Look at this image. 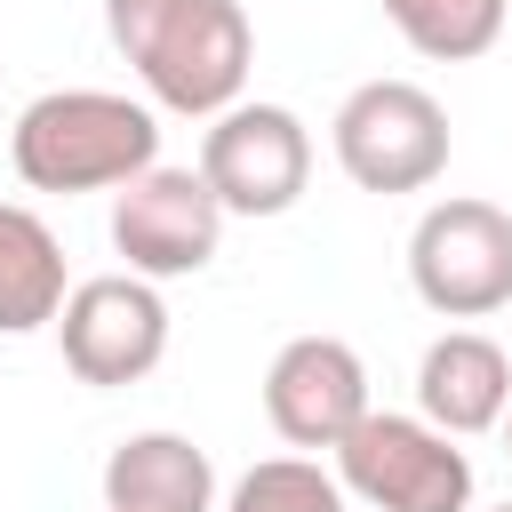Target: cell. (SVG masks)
<instances>
[{
  "instance_id": "6da1fadb",
  "label": "cell",
  "mask_w": 512,
  "mask_h": 512,
  "mask_svg": "<svg viewBox=\"0 0 512 512\" xmlns=\"http://www.w3.org/2000/svg\"><path fill=\"white\" fill-rule=\"evenodd\" d=\"M104 40L144 96L184 120L232 112L256 64V24L240 0H104Z\"/></svg>"
},
{
  "instance_id": "7a4b0ae2",
  "label": "cell",
  "mask_w": 512,
  "mask_h": 512,
  "mask_svg": "<svg viewBox=\"0 0 512 512\" xmlns=\"http://www.w3.org/2000/svg\"><path fill=\"white\" fill-rule=\"evenodd\" d=\"M160 160V120L112 88H48L8 128V168L32 192H120Z\"/></svg>"
},
{
  "instance_id": "3957f363",
  "label": "cell",
  "mask_w": 512,
  "mask_h": 512,
  "mask_svg": "<svg viewBox=\"0 0 512 512\" xmlns=\"http://www.w3.org/2000/svg\"><path fill=\"white\" fill-rule=\"evenodd\" d=\"M336 488L368 512H472V456L424 416L368 408L336 448Z\"/></svg>"
},
{
  "instance_id": "277c9868",
  "label": "cell",
  "mask_w": 512,
  "mask_h": 512,
  "mask_svg": "<svg viewBox=\"0 0 512 512\" xmlns=\"http://www.w3.org/2000/svg\"><path fill=\"white\" fill-rule=\"evenodd\" d=\"M328 152L360 192H424L448 176V112L416 80H360L328 120Z\"/></svg>"
},
{
  "instance_id": "5b68a950",
  "label": "cell",
  "mask_w": 512,
  "mask_h": 512,
  "mask_svg": "<svg viewBox=\"0 0 512 512\" xmlns=\"http://www.w3.org/2000/svg\"><path fill=\"white\" fill-rule=\"evenodd\" d=\"M408 288L440 320H488L512 304V208L448 192L408 232Z\"/></svg>"
},
{
  "instance_id": "8992f818",
  "label": "cell",
  "mask_w": 512,
  "mask_h": 512,
  "mask_svg": "<svg viewBox=\"0 0 512 512\" xmlns=\"http://www.w3.org/2000/svg\"><path fill=\"white\" fill-rule=\"evenodd\" d=\"M200 184L224 216H288L312 184V128L288 104H232L200 136Z\"/></svg>"
},
{
  "instance_id": "52a82bcc",
  "label": "cell",
  "mask_w": 512,
  "mask_h": 512,
  "mask_svg": "<svg viewBox=\"0 0 512 512\" xmlns=\"http://www.w3.org/2000/svg\"><path fill=\"white\" fill-rule=\"evenodd\" d=\"M56 344H64V368L96 392H120V384H144L160 360H168V304L152 280L136 272H96V280H72L64 312H56Z\"/></svg>"
},
{
  "instance_id": "ba28073f",
  "label": "cell",
  "mask_w": 512,
  "mask_h": 512,
  "mask_svg": "<svg viewBox=\"0 0 512 512\" xmlns=\"http://www.w3.org/2000/svg\"><path fill=\"white\" fill-rule=\"evenodd\" d=\"M224 240V208L216 192L200 184V168H144L136 184L112 192V248L128 256L136 280H184V272H208Z\"/></svg>"
},
{
  "instance_id": "9c48e42d",
  "label": "cell",
  "mask_w": 512,
  "mask_h": 512,
  "mask_svg": "<svg viewBox=\"0 0 512 512\" xmlns=\"http://www.w3.org/2000/svg\"><path fill=\"white\" fill-rule=\"evenodd\" d=\"M368 416V368L344 336H288L264 368V424L288 448H336Z\"/></svg>"
},
{
  "instance_id": "30bf717a",
  "label": "cell",
  "mask_w": 512,
  "mask_h": 512,
  "mask_svg": "<svg viewBox=\"0 0 512 512\" xmlns=\"http://www.w3.org/2000/svg\"><path fill=\"white\" fill-rule=\"evenodd\" d=\"M512 408V360L496 336L480 328H448L424 344L416 360V416L448 440H472V432H496Z\"/></svg>"
},
{
  "instance_id": "8fae6325",
  "label": "cell",
  "mask_w": 512,
  "mask_h": 512,
  "mask_svg": "<svg viewBox=\"0 0 512 512\" xmlns=\"http://www.w3.org/2000/svg\"><path fill=\"white\" fill-rule=\"evenodd\" d=\"M104 512H216V464L184 432H128L104 456Z\"/></svg>"
},
{
  "instance_id": "7c38bea8",
  "label": "cell",
  "mask_w": 512,
  "mask_h": 512,
  "mask_svg": "<svg viewBox=\"0 0 512 512\" xmlns=\"http://www.w3.org/2000/svg\"><path fill=\"white\" fill-rule=\"evenodd\" d=\"M64 296H72V280H64V248H56V232H48L32 208L0 200V336L56 328Z\"/></svg>"
},
{
  "instance_id": "4fadbf2b",
  "label": "cell",
  "mask_w": 512,
  "mask_h": 512,
  "mask_svg": "<svg viewBox=\"0 0 512 512\" xmlns=\"http://www.w3.org/2000/svg\"><path fill=\"white\" fill-rule=\"evenodd\" d=\"M384 16H392V32H400L416 56H432V64H472V56H488V48L504 40L512 0H384Z\"/></svg>"
},
{
  "instance_id": "5bb4252c",
  "label": "cell",
  "mask_w": 512,
  "mask_h": 512,
  "mask_svg": "<svg viewBox=\"0 0 512 512\" xmlns=\"http://www.w3.org/2000/svg\"><path fill=\"white\" fill-rule=\"evenodd\" d=\"M216 512H344V488L336 472H320V456H264L232 480Z\"/></svg>"
},
{
  "instance_id": "9a60e30c",
  "label": "cell",
  "mask_w": 512,
  "mask_h": 512,
  "mask_svg": "<svg viewBox=\"0 0 512 512\" xmlns=\"http://www.w3.org/2000/svg\"><path fill=\"white\" fill-rule=\"evenodd\" d=\"M504 448H512V408H504Z\"/></svg>"
},
{
  "instance_id": "2e32d148",
  "label": "cell",
  "mask_w": 512,
  "mask_h": 512,
  "mask_svg": "<svg viewBox=\"0 0 512 512\" xmlns=\"http://www.w3.org/2000/svg\"><path fill=\"white\" fill-rule=\"evenodd\" d=\"M496 512H512V504H496Z\"/></svg>"
}]
</instances>
